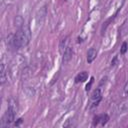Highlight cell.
<instances>
[{
  "label": "cell",
  "instance_id": "1",
  "mask_svg": "<svg viewBox=\"0 0 128 128\" xmlns=\"http://www.w3.org/2000/svg\"><path fill=\"white\" fill-rule=\"evenodd\" d=\"M30 37H31V33H30L29 27L27 25H23L21 28L18 29V31L14 35L13 44L16 48L25 47L29 43Z\"/></svg>",
  "mask_w": 128,
  "mask_h": 128
},
{
  "label": "cell",
  "instance_id": "2",
  "mask_svg": "<svg viewBox=\"0 0 128 128\" xmlns=\"http://www.w3.org/2000/svg\"><path fill=\"white\" fill-rule=\"evenodd\" d=\"M15 113H16V109H15L14 105L9 104L8 109H7V111H6V113L3 117V126H8L14 121Z\"/></svg>",
  "mask_w": 128,
  "mask_h": 128
},
{
  "label": "cell",
  "instance_id": "3",
  "mask_svg": "<svg viewBox=\"0 0 128 128\" xmlns=\"http://www.w3.org/2000/svg\"><path fill=\"white\" fill-rule=\"evenodd\" d=\"M102 98V95H101V91L100 89H95L90 97V108L92 107H95L98 105V103L100 102Z\"/></svg>",
  "mask_w": 128,
  "mask_h": 128
},
{
  "label": "cell",
  "instance_id": "4",
  "mask_svg": "<svg viewBox=\"0 0 128 128\" xmlns=\"http://www.w3.org/2000/svg\"><path fill=\"white\" fill-rule=\"evenodd\" d=\"M109 120V117L107 114H102V115H97L94 117L93 120V126H96L99 122L101 123V125H105L107 123V121Z\"/></svg>",
  "mask_w": 128,
  "mask_h": 128
},
{
  "label": "cell",
  "instance_id": "5",
  "mask_svg": "<svg viewBox=\"0 0 128 128\" xmlns=\"http://www.w3.org/2000/svg\"><path fill=\"white\" fill-rule=\"evenodd\" d=\"M97 56V51L95 48H90L87 52V62L88 63H92L94 61V59Z\"/></svg>",
  "mask_w": 128,
  "mask_h": 128
},
{
  "label": "cell",
  "instance_id": "6",
  "mask_svg": "<svg viewBox=\"0 0 128 128\" xmlns=\"http://www.w3.org/2000/svg\"><path fill=\"white\" fill-rule=\"evenodd\" d=\"M71 56H72V49L70 46H68L63 53V63H67L71 59Z\"/></svg>",
  "mask_w": 128,
  "mask_h": 128
},
{
  "label": "cell",
  "instance_id": "7",
  "mask_svg": "<svg viewBox=\"0 0 128 128\" xmlns=\"http://www.w3.org/2000/svg\"><path fill=\"white\" fill-rule=\"evenodd\" d=\"M88 78V73L86 71H82L80 72L76 77H75V82L79 83V82H84L85 80H87Z\"/></svg>",
  "mask_w": 128,
  "mask_h": 128
},
{
  "label": "cell",
  "instance_id": "8",
  "mask_svg": "<svg viewBox=\"0 0 128 128\" xmlns=\"http://www.w3.org/2000/svg\"><path fill=\"white\" fill-rule=\"evenodd\" d=\"M5 81V69H4V64H1V83H4Z\"/></svg>",
  "mask_w": 128,
  "mask_h": 128
},
{
  "label": "cell",
  "instance_id": "9",
  "mask_svg": "<svg viewBox=\"0 0 128 128\" xmlns=\"http://www.w3.org/2000/svg\"><path fill=\"white\" fill-rule=\"evenodd\" d=\"M126 51H127V43H126V42H123V43H122V46H121L120 52H121L122 54H124Z\"/></svg>",
  "mask_w": 128,
  "mask_h": 128
},
{
  "label": "cell",
  "instance_id": "10",
  "mask_svg": "<svg viewBox=\"0 0 128 128\" xmlns=\"http://www.w3.org/2000/svg\"><path fill=\"white\" fill-rule=\"evenodd\" d=\"M93 80H94V79H93V78H91V80H90V83L86 85V90H87V91L90 89V87H91V85H92V83H93Z\"/></svg>",
  "mask_w": 128,
  "mask_h": 128
},
{
  "label": "cell",
  "instance_id": "11",
  "mask_svg": "<svg viewBox=\"0 0 128 128\" xmlns=\"http://www.w3.org/2000/svg\"><path fill=\"white\" fill-rule=\"evenodd\" d=\"M124 92H125L126 94H128V82H126V84H125V86H124Z\"/></svg>",
  "mask_w": 128,
  "mask_h": 128
},
{
  "label": "cell",
  "instance_id": "12",
  "mask_svg": "<svg viewBox=\"0 0 128 128\" xmlns=\"http://www.w3.org/2000/svg\"><path fill=\"white\" fill-rule=\"evenodd\" d=\"M21 122H22V119H18V122H17V123H15V125H16V126H18Z\"/></svg>",
  "mask_w": 128,
  "mask_h": 128
}]
</instances>
